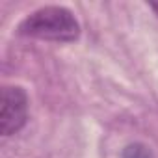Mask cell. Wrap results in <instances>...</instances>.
Wrapping results in <instances>:
<instances>
[{"mask_svg": "<svg viewBox=\"0 0 158 158\" xmlns=\"http://www.w3.org/2000/svg\"><path fill=\"white\" fill-rule=\"evenodd\" d=\"M19 34L43 41L71 43L80 37V24L63 6H45L32 11L21 24Z\"/></svg>", "mask_w": 158, "mask_h": 158, "instance_id": "obj_1", "label": "cell"}, {"mask_svg": "<svg viewBox=\"0 0 158 158\" xmlns=\"http://www.w3.org/2000/svg\"><path fill=\"white\" fill-rule=\"evenodd\" d=\"M28 95L21 86H4L0 99V132L17 134L28 121Z\"/></svg>", "mask_w": 158, "mask_h": 158, "instance_id": "obj_2", "label": "cell"}, {"mask_svg": "<svg viewBox=\"0 0 158 158\" xmlns=\"http://www.w3.org/2000/svg\"><path fill=\"white\" fill-rule=\"evenodd\" d=\"M121 158H154L152 151L143 145V143H128L123 152H121Z\"/></svg>", "mask_w": 158, "mask_h": 158, "instance_id": "obj_3", "label": "cell"}, {"mask_svg": "<svg viewBox=\"0 0 158 158\" xmlns=\"http://www.w3.org/2000/svg\"><path fill=\"white\" fill-rule=\"evenodd\" d=\"M151 10H152V11L158 15V4H151Z\"/></svg>", "mask_w": 158, "mask_h": 158, "instance_id": "obj_4", "label": "cell"}]
</instances>
